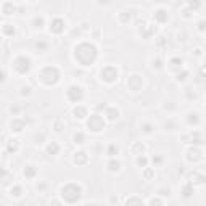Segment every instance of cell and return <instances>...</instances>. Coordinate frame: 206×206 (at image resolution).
I'll return each mask as SVG.
<instances>
[{"label": "cell", "instance_id": "obj_13", "mask_svg": "<svg viewBox=\"0 0 206 206\" xmlns=\"http://www.w3.org/2000/svg\"><path fill=\"white\" fill-rule=\"evenodd\" d=\"M44 24V18H36L34 19V28H42Z\"/></svg>", "mask_w": 206, "mask_h": 206}, {"label": "cell", "instance_id": "obj_14", "mask_svg": "<svg viewBox=\"0 0 206 206\" xmlns=\"http://www.w3.org/2000/svg\"><path fill=\"white\" fill-rule=\"evenodd\" d=\"M153 131V126H152V124H145V126H143V132H147V134H150V132H152Z\"/></svg>", "mask_w": 206, "mask_h": 206}, {"label": "cell", "instance_id": "obj_17", "mask_svg": "<svg viewBox=\"0 0 206 206\" xmlns=\"http://www.w3.org/2000/svg\"><path fill=\"white\" fill-rule=\"evenodd\" d=\"M16 145H18V140H13V143L10 145V150H16Z\"/></svg>", "mask_w": 206, "mask_h": 206}, {"label": "cell", "instance_id": "obj_9", "mask_svg": "<svg viewBox=\"0 0 206 206\" xmlns=\"http://www.w3.org/2000/svg\"><path fill=\"white\" fill-rule=\"evenodd\" d=\"M36 47H37V50L40 51V53H44V51H47V49H49V44L44 42V40H40V42H37V44H36Z\"/></svg>", "mask_w": 206, "mask_h": 206}, {"label": "cell", "instance_id": "obj_10", "mask_svg": "<svg viewBox=\"0 0 206 206\" xmlns=\"http://www.w3.org/2000/svg\"><path fill=\"white\" fill-rule=\"evenodd\" d=\"M119 166H121L119 161H110L108 163V169L110 171H119Z\"/></svg>", "mask_w": 206, "mask_h": 206}, {"label": "cell", "instance_id": "obj_15", "mask_svg": "<svg viewBox=\"0 0 206 206\" xmlns=\"http://www.w3.org/2000/svg\"><path fill=\"white\" fill-rule=\"evenodd\" d=\"M198 29H200L201 32L206 31V21H200V23H198Z\"/></svg>", "mask_w": 206, "mask_h": 206}, {"label": "cell", "instance_id": "obj_16", "mask_svg": "<svg viewBox=\"0 0 206 206\" xmlns=\"http://www.w3.org/2000/svg\"><path fill=\"white\" fill-rule=\"evenodd\" d=\"M153 163H154V164H160V163H163V158H161V156L153 158Z\"/></svg>", "mask_w": 206, "mask_h": 206}, {"label": "cell", "instance_id": "obj_2", "mask_svg": "<svg viewBox=\"0 0 206 206\" xmlns=\"http://www.w3.org/2000/svg\"><path fill=\"white\" fill-rule=\"evenodd\" d=\"M102 79H105L106 82H114L118 79V71L113 66H106L105 69H102Z\"/></svg>", "mask_w": 206, "mask_h": 206}, {"label": "cell", "instance_id": "obj_18", "mask_svg": "<svg viewBox=\"0 0 206 206\" xmlns=\"http://www.w3.org/2000/svg\"><path fill=\"white\" fill-rule=\"evenodd\" d=\"M85 206H97V205H85Z\"/></svg>", "mask_w": 206, "mask_h": 206}, {"label": "cell", "instance_id": "obj_3", "mask_svg": "<svg viewBox=\"0 0 206 206\" xmlns=\"http://www.w3.org/2000/svg\"><path fill=\"white\" fill-rule=\"evenodd\" d=\"M82 89L79 87V85H71L69 90H68V97H69L71 102H81V98H82Z\"/></svg>", "mask_w": 206, "mask_h": 206}, {"label": "cell", "instance_id": "obj_12", "mask_svg": "<svg viewBox=\"0 0 206 206\" xmlns=\"http://www.w3.org/2000/svg\"><path fill=\"white\" fill-rule=\"evenodd\" d=\"M147 163H148V160H147L145 156H139V158H137V164L142 166V167H145V166H147Z\"/></svg>", "mask_w": 206, "mask_h": 206}, {"label": "cell", "instance_id": "obj_5", "mask_svg": "<svg viewBox=\"0 0 206 206\" xmlns=\"http://www.w3.org/2000/svg\"><path fill=\"white\" fill-rule=\"evenodd\" d=\"M182 195L185 196V198H190V196L193 195V184H192V182L184 185V188H182Z\"/></svg>", "mask_w": 206, "mask_h": 206}, {"label": "cell", "instance_id": "obj_4", "mask_svg": "<svg viewBox=\"0 0 206 206\" xmlns=\"http://www.w3.org/2000/svg\"><path fill=\"white\" fill-rule=\"evenodd\" d=\"M51 24H53V28H50V31H53V32H61L63 29H64V28H63V26H64V21H63V19H55ZM51 24H50V26H51Z\"/></svg>", "mask_w": 206, "mask_h": 206}, {"label": "cell", "instance_id": "obj_6", "mask_svg": "<svg viewBox=\"0 0 206 206\" xmlns=\"http://www.w3.org/2000/svg\"><path fill=\"white\" fill-rule=\"evenodd\" d=\"M47 152L51 153V154H57L60 152V145L57 142H51V143H49V147H47Z\"/></svg>", "mask_w": 206, "mask_h": 206}, {"label": "cell", "instance_id": "obj_1", "mask_svg": "<svg viewBox=\"0 0 206 206\" xmlns=\"http://www.w3.org/2000/svg\"><path fill=\"white\" fill-rule=\"evenodd\" d=\"M29 68H31V61H29V58H26V57L16 58V61H15V69H18L19 74H26V72L29 71Z\"/></svg>", "mask_w": 206, "mask_h": 206}, {"label": "cell", "instance_id": "obj_11", "mask_svg": "<svg viewBox=\"0 0 206 206\" xmlns=\"http://www.w3.org/2000/svg\"><path fill=\"white\" fill-rule=\"evenodd\" d=\"M118 152H119V148L114 143H111L108 147V156H114V154H118Z\"/></svg>", "mask_w": 206, "mask_h": 206}, {"label": "cell", "instance_id": "obj_7", "mask_svg": "<svg viewBox=\"0 0 206 206\" xmlns=\"http://www.w3.org/2000/svg\"><path fill=\"white\" fill-rule=\"evenodd\" d=\"M72 139H74V143H76V145H82L84 142H85V137H84L82 132H76Z\"/></svg>", "mask_w": 206, "mask_h": 206}, {"label": "cell", "instance_id": "obj_8", "mask_svg": "<svg viewBox=\"0 0 206 206\" xmlns=\"http://www.w3.org/2000/svg\"><path fill=\"white\" fill-rule=\"evenodd\" d=\"M24 175L26 177H29V179H32L34 175H36V169H34V166H28L24 169Z\"/></svg>", "mask_w": 206, "mask_h": 206}]
</instances>
